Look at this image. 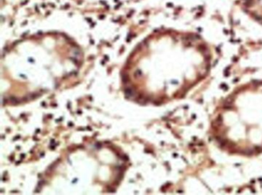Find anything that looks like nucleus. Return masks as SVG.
Returning a JSON list of instances; mask_svg holds the SVG:
<instances>
[{
  "mask_svg": "<svg viewBox=\"0 0 262 195\" xmlns=\"http://www.w3.org/2000/svg\"><path fill=\"white\" fill-rule=\"evenodd\" d=\"M244 9L254 18L262 20V0H241Z\"/></svg>",
  "mask_w": 262,
  "mask_h": 195,
  "instance_id": "nucleus-1",
  "label": "nucleus"
},
{
  "mask_svg": "<svg viewBox=\"0 0 262 195\" xmlns=\"http://www.w3.org/2000/svg\"><path fill=\"white\" fill-rule=\"evenodd\" d=\"M10 101H11V103H13V104H19V100L17 98H16V97H14V96L10 97Z\"/></svg>",
  "mask_w": 262,
  "mask_h": 195,
  "instance_id": "nucleus-3",
  "label": "nucleus"
},
{
  "mask_svg": "<svg viewBox=\"0 0 262 195\" xmlns=\"http://www.w3.org/2000/svg\"><path fill=\"white\" fill-rule=\"evenodd\" d=\"M125 95L126 98H131V97L134 96L135 91L131 88H127L125 89Z\"/></svg>",
  "mask_w": 262,
  "mask_h": 195,
  "instance_id": "nucleus-2",
  "label": "nucleus"
},
{
  "mask_svg": "<svg viewBox=\"0 0 262 195\" xmlns=\"http://www.w3.org/2000/svg\"><path fill=\"white\" fill-rule=\"evenodd\" d=\"M122 81H123L124 83H126L127 81H128V75H123V77H122Z\"/></svg>",
  "mask_w": 262,
  "mask_h": 195,
  "instance_id": "nucleus-5",
  "label": "nucleus"
},
{
  "mask_svg": "<svg viewBox=\"0 0 262 195\" xmlns=\"http://www.w3.org/2000/svg\"><path fill=\"white\" fill-rule=\"evenodd\" d=\"M137 76V77H141L142 76V71L140 70V69H138L137 71H136V73H135V76Z\"/></svg>",
  "mask_w": 262,
  "mask_h": 195,
  "instance_id": "nucleus-4",
  "label": "nucleus"
}]
</instances>
